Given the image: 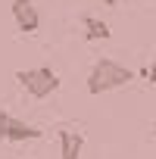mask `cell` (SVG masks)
Instances as JSON below:
<instances>
[{"instance_id": "obj_2", "label": "cell", "mask_w": 156, "mask_h": 159, "mask_svg": "<svg viewBox=\"0 0 156 159\" xmlns=\"http://www.w3.org/2000/svg\"><path fill=\"white\" fill-rule=\"evenodd\" d=\"M16 81L34 97V100H47L50 94L59 91V75L50 66H38V69H19L16 72Z\"/></svg>"}, {"instance_id": "obj_7", "label": "cell", "mask_w": 156, "mask_h": 159, "mask_svg": "<svg viewBox=\"0 0 156 159\" xmlns=\"http://www.w3.org/2000/svg\"><path fill=\"white\" fill-rule=\"evenodd\" d=\"M144 75H147V81H150V84H156V62H153L150 69H144Z\"/></svg>"}, {"instance_id": "obj_3", "label": "cell", "mask_w": 156, "mask_h": 159, "mask_svg": "<svg viewBox=\"0 0 156 159\" xmlns=\"http://www.w3.org/2000/svg\"><path fill=\"white\" fill-rule=\"evenodd\" d=\"M38 137H44V131H41L38 125H28V122H22L19 116L0 109V140L22 143V140H38Z\"/></svg>"}, {"instance_id": "obj_1", "label": "cell", "mask_w": 156, "mask_h": 159, "mask_svg": "<svg viewBox=\"0 0 156 159\" xmlns=\"http://www.w3.org/2000/svg\"><path fill=\"white\" fill-rule=\"evenodd\" d=\"M134 81V72L128 69V66H122V62H116V59H97L94 66H91V72H88V94H109V91H119V88H125V84H131Z\"/></svg>"}, {"instance_id": "obj_10", "label": "cell", "mask_w": 156, "mask_h": 159, "mask_svg": "<svg viewBox=\"0 0 156 159\" xmlns=\"http://www.w3.org/2000/svg\"><path fill=\"white\" fill-rule=\"evenodd\" d=\"M100 3H103V0H100Z\"/></svg>"}, {"instance_id": "obj_4", "label": "cell", "mask_w": 156, "mask_h": 159, "mask_svg": "<svg viewBox=\"0 0 156 159\" xmlns=\"http://www.w3.org/2000/svg\"><path fill=\"white\" fill-rule=\"evenodd\" d=\"M13 19H16V28L22 34H34L38 25H41V16H38V7L31 0H13Z\"/></svg>"}, {"instance_id": "obj_5", "label": "cell", "mask_w": 156, "mask_h": 159, "mask_svg": "<svg viewBox=\"0 0 156 159\" xmlns=\"http://www.w3.org/2000/svg\"><path fill=\"white\" fill-rule=\"evenodd\" d=\"M85 147V134H75V131H59V156L62 159H78Z\"/></svg>"}, {"instance_id": "obj_6", "label": "cell", "mask_w": 156, "mask_h": 159, "mask_svg": "<svg viewBox=\"0 0 156 159\" xmlns=\"http://www.w3.org/2000/svg\"><path fill=\"white\" fill-rule=\"evenodd\" d=\"M81 28H85V38H88V41H106V38L112 34V28H109L103 19H97V16H85V19H81Z\"/></svg>"}, {"instance_id": "obj_8", "label": "cell", "mask_w": 156, "mask_h": 159, "mask_svg": "<svg viewBox=\"0 0 156 159\" xmlns=\"http://www.w3.org/2000/svg\"><path fill=\"white\" fill-rule=\"evenodd\" d=\"M150 131H153V137H156V119H153V125H150Z\"/></svg>"}, {"instance_id": "obj_9", "label": "cell", "mask_w": 156, "mask_h": 159, "mask_svg": "<svg viewBox=\"0 0 156 159\" xmlns=\"http://www.w3.org/2000/svg\"><path fill=\"white\" fill-rule=\"evenodd\" d=\"M103 3H106V7H116V0H103Z\"/></svg>"}]
</instances>
